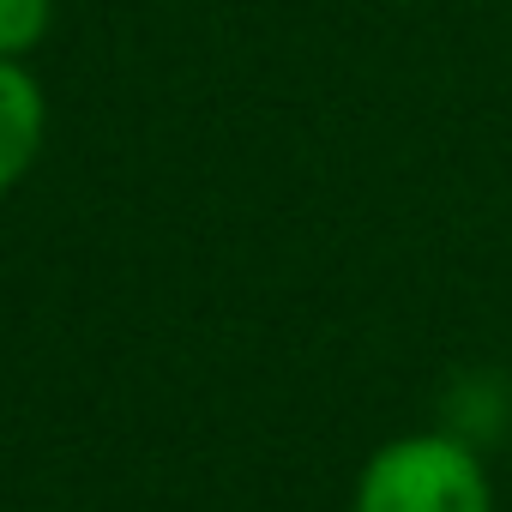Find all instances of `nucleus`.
I'll list each match as a JSON object with an SVG mask.
<instances>
[{
	"label": "nucleus",
	"mask_w": 512,
	"mask_h": 512,
	"mask_svg": "<svg viewBox=\"0 0 512 512\" xmlns=\"http://www.w3.org/2000/svg\"><path fill=\"white\" fill-rule=\"evenodd\" d=\"M350 512H494L488 464L446 428L392 434L368 452Z\"/></svg>",
	"instance_id": "obj_1"
},
{
	"label": "nucleus",
	"mask_w": 512,
	"mask_h": 512,
	"mask_svg": "<svg viewBox=\"0 0 512 512\" xmlns=\"http://www.w3.org/2000/svg\"><path fill=\"white\" fill-rule=\"evenodd\" d=\"M49 139V91L25 61L0 55V199H7L43 157Z\"/></svg>",
	"instance_id": "obj_2"
},
{
	"label": "nucleus",
	"mask_w": 512,
	"mask_h": 512,
	"mask_svg": "<svg viewBox=\"0 0 512 512\" xmlns=\"http://www.w3.org/2000/svg\"><path fill=\"white\" fill-rule=\"evenodd\" d=\"M55 31V0H0V55L31 61Z\"/></svg>",
	"instance_id": "obj_3"
}]
</instances>
